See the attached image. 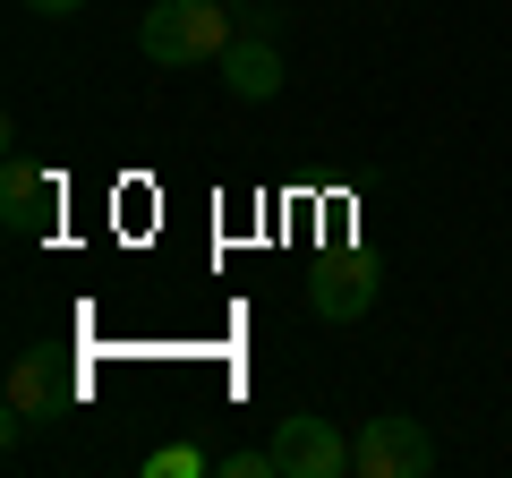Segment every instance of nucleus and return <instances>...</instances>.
I'll return each instance as SVG.
<instances>
[{
  "mask_svg": "<svg viewBox=\"0 0 512 478\" xmlns=\"http://www.w3.org/2000/svg\"><path fill=\"white\" fill-rule=\"evenodd\" d=\"M350 470L359 478H427L436 470V436L419 419H402V410H384V419H367L350 436Z\"/></svg>",
  "mask_w": 512,
  "mask_h": 478,
  "instance_id": "2",
  "label": "nucleus"
},
{
  "mask_svg": "<svg viewBox=\"0 0 512 478\" xmlns=\"http://www.w3.org/2000/svg\"><path fill=\"white\" fill-rule=\"evenodd\" d=\"M239 35L231 0H154L146 26H137V52L154 60V69H205V60H222Z\"/></svg>",
  "mask_w": 512,
  "mask_h": 478,
  "instance_id": "1",
  "label": "nucleus"
},
{
  "mask_svg": "<svg viewBox=\"0 0 512 478\" xmlns=\"http://www.w3.org/2000/svg\"><path fill=\"white\" fill-rule=\"evenodd\" d=\"M231 18H239V35H282V9H274V0H231Z\"/></svg>",
  "mask_w": 512,
  "mask_h": 478,
  "instance_id": "10",
  "label": "nucleus"
},
{
  "mask_svg": "<svg viewBox=\"0 0 512 478\" xmlns=\"http://www.w3.org/2000/svg\"><path fill=\"white\" fill-rule=\"evenodd\" d=\"M214 69H222V86H231L239 103H274V94H282V52H274V35H231V52H222Z\"/></svg>",
  "mask_w": 512,
  "mask_h": 478,
  "instance_id": "7",
  "label": "nucleus"
},
{
  "mask_svg": "<svg viewBox=\"0 0 512 478\" xmlns=\"http://www.w3.org/2000/svg\"><path fill=\"white\" fill-rule=\"evenodd\" d=\"M197 470H214L197 444H163V453H146V478H197Z\"/></svg>",
  "mask_w": 512,
  "mask_h": 478,
  "instance_id": "8",
  "label": "nucleus"
},
{
  "mask_svg": "<svg viewBox=\"0 0 512 478\" xmlns=\"http://www.w3.org/2000/svg\"><path fill=\"white\" fill-rule=\"evenodd\" d=\"M69 402H77V385L60 376L52 350H18V359H9V444H18L26 427H43L52 410H69Z\"/></svg>",
  "mask_w": 512,
  "mask_h": 478,
  "instance_id": "3",
  "label": "nucleus"
},
{
  "mask_svg": "<svg viewBox=\"0 0 512 478\" xmlns=\"http://www.w3.org/2000/svg\"><path fill=\"white\" fill-rule=\"evenodd\" d=\"M308 308L325 316V325H359L367 308H376V257H325L316 265V282H308Z\"/></svg>",
  "mask_w": 512,
  "mask_h": 478,
  "instance_id": "6",
  "label": "nucleus"
},
{
  "mask_svg": "<svg viewBox=\"0 0 512 478\" xmlns=\"http://www.w3.org/2000/svg\"><path fill=\"white\" fill-rule=\"evenodd\" d=\"M214 470H222V478H282V470H274V444H239V453H222Z\"/></svg>",
  "mask_w": 512,
  "mask_h": 478,
  "instance_id": "9",
  "label": "nucleus"
},
{
  "mask_svg": "<svg viewBox=\"0 0 512 478\" xmlns=\"http://www.w3.org/2000/svg\"><path fill=\"white\" fill-rule=\"evenodd\" d=\"M18 9H35V18H77L86 0H18Z\"/></svg>",
  "mask_w": 512,
  "mask_h": 478,
  "instance_id": "11",
  "label": "nucleus"
},
{
  "mask_svg": "<svg viewBox=\"0 0 512 478\" xmlns=\"http://www.w3.org/2000/svg\"><path fill=\"white\" fill-rule=\"evenodd\" d=\"M274 470L282 478H342L350 470V444L333 419H316V410H299V419L274 427Z\"/></svg>",
  "mask_w": 512,
  "mask_h": 478,
  "instance_id": "4",
  "label": "nucleus"
},
{
  "mask_svg": "<svg viewBox=\"0 0 512 478\" xmlns=\"http://www.w3.org/2000/svg\"><path fill=\"white\" fill-rule=\"evenodd\" d=\"M60 214V180L43 163H26V154H9L0 163V222H9V239H43Z\"/></svg>",
  "mask_w": 512,
  "mask_h": 478,
  "instance_id": "5",
  "label": "nucleus"
}]
</instances>
